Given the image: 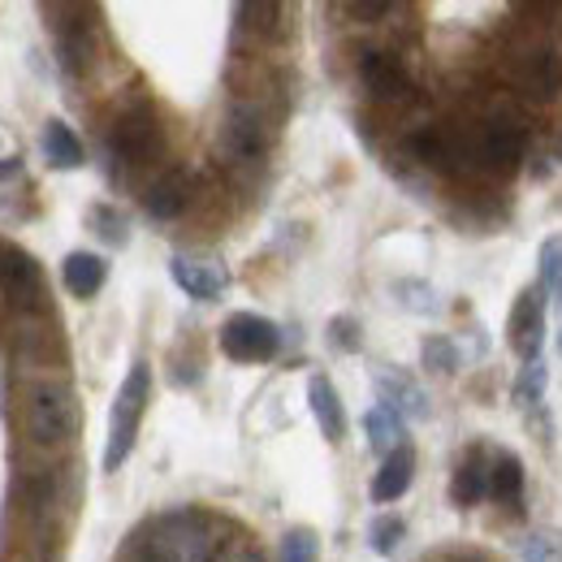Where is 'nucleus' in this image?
Wrapping results in <instances>:
<instances>
[{
    "instance_id": "nucleus-10",
    "label": "nucleus",
    "mask_w": 562,
    "mask_h": 562,
    "mask_svg": "<svg viewBox=\"0 0 562 562\" xmlns=\"http://www.w3.org/2000/svg\"><path fill=\"white\" fill-rule=\"evenodd\" d=\"M221 351L238 363H269L281 351V329L269 316L256 312H234L221 325Z\"/></svg>"
},
{
    "instance_id": "nucleus-19",
    "label": "nucleus",
    "mask_w": 562,
    "mask_h": 562,
    "mask_svg": "<svg viewBox=\"0 0 562 562\" xmlns=\"http://www.w3.org/2000/svg\"><path fill=\"white\" fill-rule=\"evenodd\" d=\"M490 497H497L502 506H510V515H524V463L519 454L502 450L490 468Z\"/></svg>"
},
{
    "instance_id": "nucleus-2",
    "label": "nucleus",
    "mask_w": 562,
    "mask_h": 562,
    "mask_svg": "<svg viewBox=\"0 0 562 562\" xmlns=\"http://www.w3.org/2000/svg\"><path fill=\"white\" fill-rule=\"evenodd\" d=\"M22 428H26L31 446H40V450L74 446V437L82 432V407H78L70 381H57V376L31 381L26 398H22Z\"/></svg>"
},
{
    "instance_id": "nucleus-29",
    "label": "nucleus",
    "mask_w": 562,
    "mask_h": 562,
    "mask_svg": "<svg viewBox=\"0 0 562 562\" xmlns=\"http://www.w3.org/2000/svg\"><path fill=\"white\" fill-rule=\"evenodd\" d=\"M537 265H541V290H550V294L562 303V234H554V238L541 243Z\"/></svg>"
},
{
    "instance_id": "nucleus-35",
    "label": "nucleus",
    "mask_w": 562,
    "mask_h": 562,
    "mask_svg": "<svg viewBox=\"0 0 562 562\" xmlns=\"http://www.w3.org/2000/svg\"><path fill=\"white\" fill-rule=\"evenodd\" d=\"M559 347H562V342H559Z\"/></svg>"
},
{
    "instance_id": "nucleus-32",
    "label": "nucleus",
    "mask_w": 562,
    "mask_h": 562,
    "mask_svg": "<svg viewBox=\"0 0 562 562\" xmlns=\"http://www.w3.org/2000/svg\"><path fill=\"white\" fill-rule=\"evenodd\" d=\"M347 13L359 18V22H385V18L398 13V4H381V0H372V4H347Z\"/></svg>"
},
{
    "instance_id": "nucleus-12",
    "label": "nucleus",
    "mask_w": 562,
    "mask_h": 562,
    "mask_svg": "<svg viewBox=\"0 0 562 562\" xmlns=\"http://www.w3.org/2000/svg\"><path fill=\"white\" fill-rule=\"evenodd\" d=\"M506 334H510V351L519 355L524 363L541 359V342H546V303H541V285H528V290L515 299Z\"/></svg>"
},
{
    "instance_id": "nucleus-15",
    "label": "nucleus",
    "mask_w": 562,
    "mask_h": 562,
    "mask_svg": "<svg viewBox=\"0 0 562 562\" xmlns=\"http://www.w3.org/2000/svg\"><path fill=\"white\" fill-rule=\"evenodd\" d=\"M169 273L173 281L191 294V299H221V290L229 285V273H225V265H216V260H200V256H173L169 260Z\"/></svg>"
},
{
    "instance_id": "nucleus-11",
    "label": "nucleus",
    "mask_w": 562,
    "mask_h": 562,
    "mask_svg": "<svg viewBox=\"0 0 562 562\" xmlns=\"http://www.w3.org/2000/svg\"><path fill=\"white\" fill-rule=\"evenodd\" d=\"M359 82H363L368 100H376V104H407L412 100V74L385 48L359 53Z\"/></svg>"
},
{
    "instance_id": "nucleus-21",
    "label": "nucleus",
    "mask_w": 562,
    "mask_h": 562,
    "mask_svg": "<svg viewBox=\"0 0 562 562\" xmlns=\"http://www.w3.org/2000/svg\"><path fill=\"white\" fill-rule=\"evenodd\" d=\"M40 143H44V156H48L53 169H78V165H82V143H78V135H74L61 117L44 122Z\"/></svg>"
},
{
    "instance_id": "nucleus-30",
    "label": "nucleus",
    "mask_w": 562,
    "mask_h": 562,
    "mask_svg": "<svg viewBox=\"0 0 562 562\" xmlns=\"http://www.w3.org/2000/svg\"><path fill=\"white\" fill-rule=\"evenodd\" d=\"M281 562H321V537L312 528H290L281 537Z\"/></svg>"
},
{
    "instance_id": "nucleus-9",
    "label": "nucleus",
    "mask_w": 562,
    "mask_h": 562,
    "mask_svg": "<svg viewBox=\"0 0 562 562\" xmlns=\"http://www.w3.org/2000/svg\"><path fill=\"white\" fill-rule=\"evenodd\" d=\"M0 294H4V303L18 316H48V281H44V269L18 243H4L0 247Z\"/></svg>"
},
{
    "instance_id": "nucleus-31",
    "label": "nucleus",
    "mask_w": 562,
    "mask_h": 562,
    "mask_svg": "<svg viewBox=\"0 0 562 562\" xmlns=\"http://www.w3.org/2000/svg\"><path fill=\"white\" fill-rule=\"evenodd\" d=\"M329 342L347 355L359 351V321H355V316H334V321H329Z\"/></svg>"
},
{
    "instance_id": "nucleus-17",
    "label": "nucleus",
    "mask_w": 562,
    "mask_h": 562,
    "mask_svg": "<svg viewBox=\"0 0 562 562\" xmlns=\"http://www.w3.org/2000/svg\"><path fill=\"white\" fill-rule=\"evenodd\" d=\"M412 481H416V446L403 441V446L381 463V472H376V481H372V502H398L403 493L412 490Z\"/></svg>"
},
{
    "instance_id": "nucleus-24",
    "label": "nucleus",
    "mask_w": 562,
    "mask_h": 562,
    "mask_svg": "<svg viewBox=\"0 0 562 562\" xmlns=\"http://www.w3.org/2000/svg\"><path fill=\"white\" fill-rule=\"evenodd\" d=\"M87 221H91V229L100 234V243H109V247H126V238H131V221H126V212L113 209V204H95V209L87 212Z\"/></svg>"
},
{
    "instance_id": "nucleus-23",
    "label": "nucleus",
    "mask_w": 562,
    "mask_h": 562,
    "mask_svg": "<svg viewBox=\"0 0 562 562\" xmlns=\"http://www.w3.org/2000/svg\"><path fill=\"white\" fill-rule=\"evenodd\" d=\"M234 18H238V31H251L260 40H281L285 35V22H281L285 9L281 4H238Z\"/></svg>"
},
{
    "instance_id": "nucleus-7",
    "label": "nucleus",
    "mask_w": 562,
    "mask_h": 562,
    "mask_svg": "<svg viewBox=\"0 0 562 562\" xmlns=\"http://www.w3.org/2000/svg\"><path fill=\"white\" fill-rule=\"evenodd\" d=\"M510 87L524 104H554L562 100V44L528 40L510 48Z\"/></svg>"
},
{
    "instance_id": "nucleus-33",
    "label": "nucleus",
    "mask_w": 562,
    "mask_h": 562,
    "mask_svg": "<svg viewBox=\"0 0 562 562\" xmlns=\"http://www.w3.org/2000/svg\"><path fill=\"white\" fill-rule=\"evenodd\" d=\"M437 562H490V559L476 554V550H446V554H437Z\"/></svg>"
},
{
    "instance_id": "nucleus-22",
    "label": "nucleus",
    "mask_w": 562,
    "mask_h": 562,
    "mask_svg": "<svg viewBox=\"0 0 562 562\" xmlns=\"http://www.w3.org/2000/svg\"><path fill=\"white\" fill-rule=\"evenodd\" d=\"M363 432H368V446L376 450V454H394L398 446H403V416H394L390 407H372L368 416H363Z\"/></svg>"
},
{
    "instance_id": "nucleus-3",
    "label": "nucleus",
    "mask_w": 562,
    "mask_h": 562,
    "mask_svg": "<svg viewBox=\"0 0 562 562\" xmlns=\"http://www.w3.org/2000/svg\"><path fill=\"white\" fill-rule=\"evenodd\" d=\"M476 143H481V178H510L528 156L532 122L515 100H497L490 117L476 126Z\"/></svg>"
},
{
    "instance_id": "nucleus-6",
    "label": "nucleus",
    "mask_w": 562,
    "mask_h": 562,
    "mask_svg": "<svg viewBox=\"0 0 562 562\" xmlns=\"http://www.w3.org/2000/svg\"><path fill=\"white\" fill-rule=\"evenodd\" d=\"M109 156L113 160H122V165H131V169H139V165H151L160 151H165V131H160V117H156V109H151V100H126L122 109H117V117L109 122Z\"/></svg>"
},
{
    "instance_id": "nucleus-4",
    "label": "nucleus",
    "mask_w": 562,
    "mask_h": 562,
    "mask_svg": "<svg viewBox=\"0 0 562 562\" xmlns=\"http://www.w3.org/2000/svg\"><path fill=\"white\" fill-rule=\"evenodd\" d=\"M278 139V117L260 104V100H247L238 95L225 117H221V131H216V156L229 160V165H260L269 156V147Z\"/></svg>"
},
{
    "instance_id": "nucleus-16",
    "label": "nucleus",
    "mask_w": 562,
    "mask_h": 562,
    "mask_svg": "<svg viewBox=\"0 0 562 562\" xmlns=\"http://www.w3.org/2000/svg\"><path fill=\"white\" fill-rule=\"evenodd\" d=\"M490 468L493 463H485V450L481 446H472L459 459V468L450 476V502L459 510H472V506H481V497H490Z\"/></svg>"
},
{
    "instance_id": "nucleus-1",
    "label": "nucleus",
    "mask_w": 562,
    "mask_h": 562,
    "mask_svg": "<svg viewBox=\"0 0 562 562\" xmlns=\"http://www.w3.org/2000/svg\"><path fill=\"white\" fill-rule=\"evenodd\" d=\"M229 541H225V524L182 506V510H165L156 519H147L139 532L126 541V562H229Z\"/></svg>"
},
{
    "instance_id": "nucleus-18",
    "label": "nucleus",
    "mask_w": 562,
    "mask_h": 562,
    "mask_svg": "<svg viewBox=\"0 0 562 562\" xmlns=\"http://www.w3.org/2000/svg\"><path fill=\"white\" fill-rule=\"evenodd\" d=\"M307 403H312V416L321 424V432L338 446L347 437V412H342V398H338L334 381L329 376H312L307 381Z\"/></svg>"
},
{
    "instance_id": "nucleus-8",
    "label": "nucleus",
    "mask_w": 562,
    "mask_h": 562,
    "mask_svg": "<svg viewBox=\"0 0 562 562\" xmlns=\"http://www.w3.org/2000/svg\"><path fill=\"white\" fill-rule=\"evenodd\" d=\"M44 18L57 31V66L70 78L91 74V66H95V18H100V9H91V4H44Z\"/></svg>"
},
{
    "instance_id": "nucleus-5",
    "label": "nucleus",
    "mask_w": 562,
    "mask_h": 562,
    "mask_svg": "<svg viewBox=\"0 0 562 562\" xmlns=\"http://www.w3.org/2000/svg\"><path fill=\"white\" fill-rule=\"evenodd\" d=\"M151 403V363L135 359L117 398H113V412H109V446H104V472H117L131 450H135V437H139L143 412Z\"/></svg>"
},
{
    "instance_id": "nucleus-26",
    "label": "nucleus",
    "mask_w": 562,
    "mask_h": 562,
    "mask_svg": "<svg viewBox=\"0 0 562 562\" xmlns=\"http://www.w3.org/2000/svg\"><path fill=\"white\" fill-rule=\"evenodd\" d=\"M519 559L524 562H562V532H554V528L528 532V537L519 541Z\"/></svg>"
},
{
    "instance_id": "nucleus-20",
    "label": "nucleus",
    "mask_w": 562,
    "mask_h": 562,
    "mask_svg": "<svg viewBox=\"0 0 562 562\" xmlns=\"http://www.w3.org/2000/svg\"><path fill=\"white\" fill-rule=\"evenodd\" d=\"M104 278H109V265H104L95 251H70L66 265H61V281H66V290H70L74 299L100 294Z\"/></svg>"
},
{
    "instance_id": "nucleus-13",
    "label": "nucleus",
    "mask_w": 562,
    "mask_h": 562,
    "mask_svg": "<svg viewBox=\"0 0 562 562\" xmlns=\"http://www.w3.org/2000/svg\"><path fill=\"white\" fill-rule=\"evenodd\" d=\"M372 381H376V394H381V407H390L394 416H403V420H428V394H424L420 385H416V376H407L403 368H390V363H381L376 372H372Z\"/></svg>"
},
{
    "instance_id": "nucleus-14",
    "label": "nucleus",
    "mask_w": 562,
    "mask_h": 562,
    "mask_svg": "<svg viewBox=\"0 0 562 562\" xmlns=\"http://www.w3.org/2000/svg\"><path fill=\"white\" fill-rule=\"evenodd\" d=\"M191 195H195V182H191V173L187 169H165L151 187H147V195H143V209L151 221H178L187 204H191Z\"/></svg>"
},
{
    "instance_id": "nucleus-34",
    "label": "nucleus",
    "mask_w": 562,
    "mask_h": 562,
    "mask_svg": "<svg viewBox=\"0 0 562 562\" xmlns=\"http://www.w3.org/2000/svg\"><path fill=\"white\" fill-rule=\"evenodd\" d=\"M229 562H269V559H265L256 546H238V554H234Z\"/></svg>"
},
{
    "instance_id": "nucleus-25",
    "label": "nucleus",
    "mask_w": 562,
    "mask_h": 562,
    "mask_svg": "<svg viewBox=\"0 0 562 562\" xmlns=\"http://www.w3.org/2000/svg\"><path fill=\"white\" fill-rule=\"evenodd\" d=\"M546 385H550V372H546V359H532V363H524V372H519V381L510 385V398H515L519 407H537V403H541V394H546Z\"/></svg>"
},
{
    "instance_id": "nucleus-28",
    "label": "nucleus",
    "mask_w": 562,
    "mask_h": 562,
    "mask_svg": "<svg viewBox=\"0 0 562 562\" xmlns=\"http://www.w3.org/2000/svg\"><path fill=\"white\" fill-rule=\"evenodd\" d=\"M420 359H424V368H428V372H441V376L459 372V347H454L446 334H432V338L420 347Z\"/></svg>"
},
{
    "instance_id": "nucleus-27",
    "label": "nucleus",
    "mask_w": 562,
    "mask_h": 562,
    "mask_svg": "<svg viewBox=\"0 0 562 562\" xmlns=\"http://www.w3.org/2000/svg\"><path fill=\"white\" fill-rule=\"evenodd\" d=\"M403 537H407V524H403L398 515H381V519H372L368 541H372V550H376L381 559H394L398 546H403Z\"/></svg>"
}]
</instances>
